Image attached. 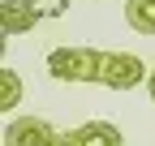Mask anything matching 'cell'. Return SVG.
<instances>
[{"label":"cell","instance_id":"6da1fadb","mask_svg":"<svg viewBox=\"0 0 155 146\" xmlns=\"http://www.w3.org/2000/svg\"><path fill=\"white\" fill-rule=\"evenodd\" d=\"M99 60H104V52H95V47H52L48 73L56 82H99Z\"/></svg>","mask_w":155,"mask_h":146},{"label":"cell","instance_id":"7a4b0ae2","mask_svg":"<svg viewBox=\"0 0 155 146\" xmlns=\"http://www.w3.org/2000/svg\"><path fill=\"white\" fill-rule=\"evenodd\" d=\"M147 78H151V69L134 52H104V60H99V86H108V90H134Z\"/></svg>","mask_w":155,"mask_h":146},{"label":"cell","instance_id":"3957f363","mask_svg":"<svg viewBox=\"0 0 155 146\" xmlns=\"http://www.w3.org/2000/svg\"><path fill=\"white\" fill-rule=\"evenodd\" d=\"M56 138L61 133H56L52 120H43V116H17L5 129V146H52Z\"/></svg>","mask_w":155,"mask_h":146},{"label":"cell","instance_id":"277c9868","mask_svg":"<svg viewBox=\"0 0 155 146\" xmlns=\"http://www.w3.org/2000/svg\"><path fill=\"white\" fill-rule=\"evenodd\" d=\"M35 22H39V13L26 0H5L0 5V26H5V34H26V30H35Z\"/></svg>","mask_w":155,"mask_h":146},{"label":"cell","instance_id":"5b68a950","mask_svg":"<svg viewBox=\"0 0 155 146\" xmlns=\"http://www.w3.org/2000/svg\"><path fill=\"white\" fill-rule=\"evenodd\" d=\"M73 138L82 142V146H125L121 129H116L112 120H86V125H78Z\"/></svg>","mask_w":155,"mask_h":146},{"label":"cell","instance_id":"8992f818","mask_svg":"<svg viewBox=\"0 0 155 146\" xmlns=\"http://www.w3.org/2000/svg\"><path fill=\"white\" fill-rule=\"evenodd\" d=\"M125 22L138 34H155V0H125Z\"/></svg>","mask_w":155,"mask_h":146},{"label":"cell","instance_id":"52a82bcc","mask_svg":"<svg viewBox=\"0 0 155 146\" xmlns=\"http://www.w3.org/2000/svg\"><path fill=\"white\" fill-rule=\"evenodd\" d=\"M0 90H5L0 95V107H17L22 103V78L13 69H0Z\"/></svg>","mask_w":155,"mask_h":146},{"label":"cell","instance_id":"ba28073f","mask_svg":"<svg viewBox=\"0 0 155 146\" xmlns=\"http://www.w3.org/2000/svg\"><path fill=\"white\" fill-rule=\"evenodd\" d=\"M26 5H30L39 17H65V13H69V0H26Z\"/></svg>","mask_w":155,"mask_h":146},{"label":"cell","instance_id":"9c48e42d","mask_svg":"<svg viewBox=\"0 0 155 146\" xmlns=\"http://www.w3.org/2000/svg\"><path fill=\"white\" fill-rule=\"evenodd\" d=\"M52 146H82V142H78L73 133H61V138H56V142H52Z\"/></svg>","mask_w":155,"mask_h":146},{"label":"cell","instance_id":"30bf717a","mask_svg":"<svg viewBox=\"0 0 155 146\" xmlns=\"http://www.w3.org/2000/svg\"><path fill=\"white\" fill-rule=\"evenodd\" d=\"M147 90H151V99H155V69H151V78H147Z\"/></svg>","mask_w":155,"mask_h":146}]
</instances>
